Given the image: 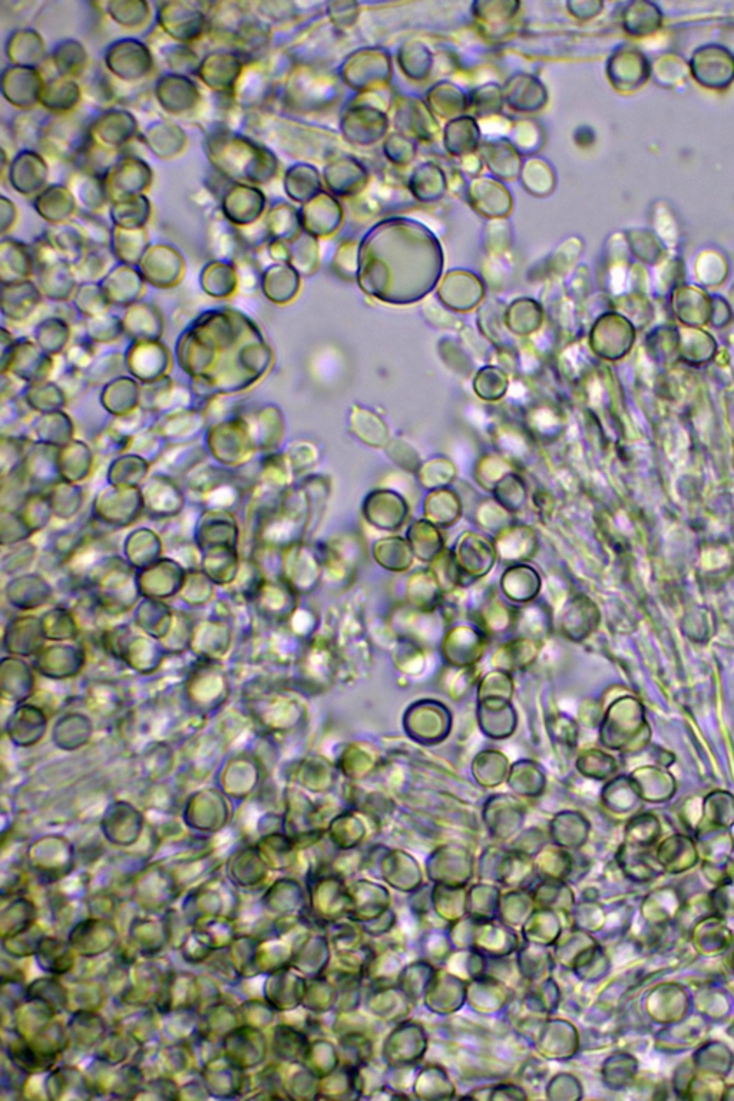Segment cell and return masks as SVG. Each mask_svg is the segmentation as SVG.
I'll return each mask as SVG.
<instances>
[{
  "instance_id": "cell-1",
  "label": "cell",
  "mask_w": 734,
  "mask_h": 1101,
  "mask_svg": "<svg viewBox=\"0 0 734 1101\" xmlns=\"http://www.w3.org/2000/svg\"><path fill=\"white\" fill-rule=\"evenodd\" d=\"M204 148L213 170L231 183L260 188L279 174L280 162L274 151L243 132H210L206 134Z\"/></svg>"
},
{
  "instance_id": "cell-2",
  "label": "cell",
  "mask_w": 734,
  "mask_h": 1101,
  "mask_svg": "<svg viewBox=\"0 0 734 1101\" xmlns=\"http://www.w3.org/2000/svg\"><path fill=\"white\" fill-rule=\"evenodd\" d=\"M89 142V125L84 124L75 114H48L38 151L45 158L75 165Z\"/></svg>"
},
{
  "instance_id": "cell-3",
  "label": "cell",
  "mask_w": 734,
  "mask_h": 1101,
  "mask_svg": "<svg viewBox=\"0 0 734 1101\" xmlns=\"http://www.w3.org/2000/svg\"><path fill=\"white\" fill-rule=\"evenodd\" d=\"M211 2H162L157 9L158 28L180 44L193 45L207 38Z\"/></svg>"
},
{
  "instance_id": "cell-4",
  "label": "cell",
  "mask_w": 734,
  "mask_h": 1101,
  "mask_svg": "<svg viewBox=\"0 0 734 1101\" xmlns=\"http://www.w3.org/2000/svg\"><path fill=\"white\" fill-rule=\"evenodd\" d=\"M109 74L124 84H147L155 69L154 54L148 44L135 38L118 39L104 55Z\"/></svg>"
},
{
  "instance_id": "cell-5",
  "label": "cell",
  "mask_w": 734,
  "mask_h": 1101,
  "mask_svg": "<svg viewBox=\"0 0 734 1101\" xmlns=\"http://www.w3.org/2000/svg\"><path fill=\"white\" fill-rule=\"evenodd\" d=\"M152 95L165 114L194 118L203 105V91L191 76L164 74L155 81Z\"/></svg>"
},
{
  "instance_id": "cell-6",
  "label": "cell",
  "mask_w": 734,
  "mask_h": 1101,
  "mask_svg": "<svg viewBox=\"0 0 734 1101\" xmlns=\"http://www.w3.org/2000/svg\"><path fill=\"white\" fill-rule=\"evenodd\" d=\"M152 181H154V173L151 165L134 155L119 157L114 167L105 175L111 204L125 198L147 194Z\"/></svg>"
},
{
  "instance_id": "cell-7",
  "label": "cell",
  "mask_w": 734,
  "mask_h": 1101,
  "mask_svg": "<svg viewBox=\"0 0 734 1101\" xmlns=\"http://www.w3.org/2000/svg\"><path fill=\"white\" fill-rule=\"evenodd\" d=\"M233 95L243 111H271L279 97V82L269 74L264 64L249 65L244 69Z\"/></svg>"
},
{
  "instance_id": "cell-8",
  "label": "cell",
  "mask_w": 734,
  "mask_h": 1101,
  "mask_svg": "<svg viewBox=\"0 0 734 1101\" xmlns=\"http://www.w3.org/2000/svg\"><path fill=\"white\" fill-rule=\"evenodd\" d=\"M89 137L107 150L121 152L141 137L140 125L127 109L111 108L89 124Z\"/></svg>"
},
{
  "instance_id": "cell-9",
  "label": "cell",
  "mask_w": 734,
  "mask_h": 1101,
  "mask_svg": "<svg viewBox=\"0 0 734 1101\" xmlns=\"http://www.w3.org/2000/svg\"><path fill=\"white\" fill-rule=\"evenodd\" d=\"M246 65L234 52L214 49L201 58L195 78L214 94H234Z\"/></svg>"
},
{
  "instance_id": "cell-10",
  "label": "cell",
  "mask_w": 734,
  "mask_h": 1101,
  "mask_svg": "<svg viewBox=\"0 0 734 1101\" xmlns=\"http://www.w3.org/2000/svg\"><path fill=\"white\" fill-rule=\"evenodd\" d=\"M267 198L259 187L233 183L220 198V211L238 228L253 226L266 216Z\"/></svg>"
},
{
  "instance_id": "cell-11",
  "label": "cell",
  "mask_w": 734,
  "mask_h": 1101,
  "mask_svg": "<svg viewBox=\"0 0 734 1101\" xmlns=\"http://www.w3.org/2000/svg\"><path fill=\"white\" fill-rule=\"evenodd\" d=\"M46 78L39 69L9 66L2 74V95L12 107L25 111L41 105Z\"/></svg>"
},
{
  "instance_id": "cell-12",
  "label": "cell",
  "mask_w": 734,
  "mask_h": 1101,
  "mask_svg": "<svg viewBox=\"0 0 734 1101\" xmlns=\"http://www.w3.org/2000/svg\"><path fill=\"white\" fill-rule=\"evenodd\" d=\"M145 281L157 289H171L180 283L185 273V260L170 244H151L140 263Z\"/></svg>"
},
{
  "instance_id": "cell-13",
  "label": "cell",
  "mask_w": 734,
  "mask_h": 1101,
  "mask_svg": "<svg viewBox=\"0 0 734 1101\" xmlns=\"http://www.w3.org/2000/svg\"><path fill=\"white\" fill-rule=\"evenodd\" d=\"M691 74L704 87L724 89L734 81V56L719 45L697 49L691 58Z\"/></svg>"
},
{
  "instance_id": "cell-14",
  "label": "cell",
  "mask_w": 734,
  "mask_h": 1101,
  "mask_svg": "<svg viewBox=\"0 0 734 1101\" xmlns=\"http://www.w3.org/2000/svg\"><path fill=\"white\" fill-rule=\"evenodd\" d=\"M6 177L16 193L35 198L48 187V162L39 151H18L13 155Z\"/></svg>"
},
{
  "instance_id": "cell-15",
  "label": "cell",
  "mask_w": 734,
  "mask_h": 1101,
  "mask_svg": "<svg viewBox=\"0 0 734 1101\" xmlns=\"http://www.w3.org/2000/svg\"><path fill=\"white\" fill-rule=\"evenodd\" d=\"M154 54L155 61H160L167 74L191 76L197 74L201 64L200 55L193 45L180 44L170 36L165 35L160 28L152 31L147 42Z\"/></svg>"
},
{
  "instance_id": "cell-16",
  "label": "cell",
  "mask_w": 734,
  "mask_h": 1101,
  "mask_svg": "<svg viewBox=\"0 0 734 1101\" xmlns=\"http://www.w3.org/2000/svg\"><path fill=\"white\" fill-rule=\"evenodd\" d=\"M141 140L160 160L180 157L188 144L187 134L180 125L168 119H158L141 132Z\"/></svg>"
},
{
  "instance_id": "cell-17",
  "label": "cell",
  "mask_w": 734,
  "mask_h": 1101,
  "mask_svg": "<svg viewBox=\"0 0 734 1101\" xmlns=\"http://www.w3.org/2000/svg\"><path fill=\"white\" fill-rule=\"evenodd\" d=\"M207 241L208 249H210L214 259L228 261V263H234L238 257L243 256L249 250L244 246L238 227L231 224L224 217L220 208L208 221Z\"/></svg>"
},
{
  "instance_id": "cell-18",
  "label": "cell",
  "mask_w": 734,
  "mask_h": 1101,
  "mask_svg": "<svg viewBox=\"0 0 734 1101\" xmlns=\"http://www.w3.org/2000/svg\"><path fill=\"white\" fill-rule=\"evenodd\" d=\"M33 208L52 226L71 223L79 213L74 195L62 184L48 185L41 194L33 198Z\"/></svg>"
},
{
  "instance_id": "cell-19",
  "label": "cell",
  "mask_w": 734,
  "mask_h": 1101,
  "mask_svg": "<svg viewBox=\"0 0 734 1101\" xmlns=\"http://www.w3.org/2000/svg\"><path fill=\"white\" fill-rule=\"evenodd\" d=\"M66 187L74 195L79 211L82 213L99 214L111 206L107 183L104 177L75 170L69 175Z\"/></svg>"
},
{
  "instance_id": "cell-20",
  "label": "cell",
  "mask_w": 734,
  "mask_h": 1101,
  "mask_svg": "<svg viewBox=\"0 0 734 1101\" xmlns=\"http://www.w3.org/2000/svg\"><path fill=\"white\" fill-rule=\"evenodd\" d=\"M101 286L107 294L109 303L118 304V306H130V304L140 300V297L144 294L145 279L140 269L119 263L101 281Z\"/></svg>"
},
{
  "instance_id": "cell-21",
  "label": "cell",
  "mask_w": 734,
  "mask_h": 1101,
  "mask_svg": "<svg viewBox=\"0 0 734 1101\" xmlns=\"http://www.w3.org/2000/svg\"><path fill=\"white\" fill-rule=\"evenodd\" d=\"M611 82L621 91H634L646 84L650 66L646 56L637 49H621L613 56L610 69Z\"/></svg>"
},
{
  "instance_id": "cell-22",
  "label": "cell",
  "mask_w": 734,
  "mask_h": 1101,
  "mask_svg": "<svg viewBox=\"0 0 734 1101\" xmlns=\"http://www.w3.org/2000/svg\"><path fill=\"white\" fill-rule=\"evenodd\" d=\"M6 56L13 66L39 69L48 59V51L41 33L35 29H19L11 33L6 42Z\"/></svg>"
},
{
  "instance_id": "cell-23",
  "label": "cell",
  "mask_w": 734,
  "mask_h": 1101,
  "mask_svg": "<svg viewBox=\"0 0 734 1101\" xmlns=\"http://www.w3.org/2000/svg\"><path fill=\"white\" fill-rule=\"evenodd\" d=\"M84 101L81 85L76 79L56 75L46 78L42 92L41 107L49 115L75 114V109Z\"/></svg>"
},
{
  "instance_id": "cell-24",
  "label": "cell",
  "mask_w": 734,
  "mask_h": 1101,
  "mask_svg": "<svg viewBox=\"0 0 734 1101\" xmlns=\"http://www.w3.org/2000/svg\"><path fill=\"white\" fill-rule=\"evenodd\" d=\"M33 270L35 263L29 246L15 238H3L0 244V276L3 286L28 281Z\"/></svg>"
},
{
  "instance_id": "cell-25",
  "label": "cell",
  "mask_w": 734,
  "mask_h": 1101,
  "mask_svg": "<svg viewBox=\"0 0 734 1101\" xmlns=\"http://www.w3.org/2000/svg\"><path fill=\"white\" fill-rule=\"evenodd\" d=\"M82 97L94 107L104 111L118 105L117 79L104 65H91L85 75L79 79Z\"/></svg>"
},
{
  "instance_id": "cell-26",
  "label": "cell",
  "mask_w": 734,
  "mask_h": 1101,
  "mask_svg": "<svg viewBox=\"0 0 734 1101\" xmlns=\"http://www.w3.org/2000/svg\"><path fill=\"white\" fill-rule=\"evenodd\" d=\"M39 287L31 280L3 286V314L15 322H25L42 302Z\"/></svg>"
},
{
  "instance_id": "cell-27",
  "label": "cell",
  "mask_w": 734,
  "mask_h": 1101,
  "mask_svg": "<svg viewBox=\"0 0 734 1101\" xmlns=\"http://www.w3.org/2000/svg\"><path fill=\"white\" fill-rule=\"evenodd\" d=\"M76 284H78V276L75 269L65 261L38 271V287L42 296L54 302L69 300V297L78 290Z\"/></svg>"
},
{
  "instance_id": "cell-28",
  "label": "cell",
  "mask_w": 734,
  "mask_h": 1101,
  "mask_svg": "<svg viewBox=\"0 0 734 1101\" xmlns=\"http://www.w3.org/2000/svg\"><path fill=\"white\" fill-rule=\"evenodd\" d=\"M150 247L151 240L147 228L128 230V228L114 227L111 249L119 263L140 266L141 260L144 259Z\"/></svg>"
},
{
  "instance_id": "cell-29",
  "label": "cell",
  "mask_w": 734,
  "mask_h": 1101,
  "mask_svg": "<svg viewBox=\"0 0 734 1101\" xmlns=\"http://www.w3.org/2000/svg\"><path fill=\"white\" fill-rule=\"evenodd\" d=\"M51 64L54 66L56 75L76 79V81H79L92 65L87 49L75 39H65L55 46L51 55Z\"/></svg>"
},
{
  "instance_id": "cell-30",
  "label": "cell",
  "mask_w": 734,
  "mask_h": 1101,
  "mask_svg": "<svg viewBox=\"0 0 734 1101\" xmlns=\"http://www.w3.org/2000/svg\"><path fill=\"white\" fill-rule=\"evenodd\" d=\"M264 223L269 230L271 240L286 241L290 244L303 234L300 211L283 201L273 204L267 210Z\"/></svg>"
},
{
  "instance_id": "cell-31",
  "label": "cell",
  "mask_w": 734,
  "mask_h": 1101,
  "mask_svg": "<svg viewBox=\"0 0 734 1101\" xmlns=\"http://www.w3.org/2000/svg\"><path fill=\"white\" fill-rule=\"evenodd\" d=\"M109 214H111L114 227L128 228V230L145 228L151 221V200L147 197V194L125 198V200L112 203Z\"/></svg>"
},
{
  "instance_id": "cell-32",
  "label": "cell",
  "mask_w": 734,
  "mask_h": 1101,
  "mask_svg": "<svg viewBox=\"0 0 734 1101\" xmlns=\"http://www.w3.org/2000/svg\"><path fill=\"white\" fill-rule=\"evenodd\" d=\"M46 234L54 244L61 260L71 264L72 267L78 266L88 247L81 230L76 227L74 221L52 226L49 230H46Z\"/></svg>"
},
{
  "instance_id": "cell-33",
  "label": "cell",
  "mask_w": 734,
  "mask_h": 1101,
  "mask_svg": "<svg viewBox=\"0 0 734 1101\" xmlns=\"http://www.w3.org/2000/svg\"><path fill=\"white\" fill-rule=\"evenodd\" d=\"M105 15L127 31H138L151 19V5L144 0H112L102 3Z\"/></svg>"
},
{
  "instance_id": "cell-34",
  "label": "cell",
  "mask_w": 734,
  "mask_h": 1101,
  "mask_svg": "<svg viewBox=\"0 0 734 1101\" xmlns=\"http://www.w3.org/2000/svg\"><path fill=\"white\" fill-rule=\"evenodd\" d=\"M201 286L213 297H228L238 290L236 266L228 261L214 260L201 271Z\"/></svg>"
},
{
  "instance_id": "cell-35",
  "label": "cell",
  "mask_w": 734,
  "mask_h": 1101,
  "mask_svg": "<svg viewBox=\"0 0 734 1101\" xmlns=\"http://www.w3.org/2000/svg\"><path fill=\"white\" fill-rule=\"evenodd\" d=\"M284 191L296 203H309L319 195V174L310 165H293L284 174Z\"/></svg>"
},
{
  "instance_id": "cell-36",
  "label": "cell",
  "mask_w": 734,
  "mask_h": 1101,
  "mask_svg": "<svg viewBox=\"0 0 734 1101\" xmlns=\"http://www.w3.org/2000/svg\"><path fill=\"white\" fill-rule=\"evenodd\" d=\"M46 117H39L38 114H33V111L21 112L16 115L11 122V130L13 138H15L16 144L19 147H23V150H39L41 145L42 134H44Z\"/></svg>"
},
{
  "instance_id": "cell-37",
  "label": "cell",
  "mask_w": 734,
  "mask_h": 1101,
  "mask_svg": "<svg viewBox=\"0 0 734 1101\" xmlns=\"http://www.w3.org/2000/svg\"><path fill=\"white\" fill-rule=\"evenodd\" d=\"M115 261L117 259H115L112 249H92V247H88L78 266L74 267L76 276H78V279L84 280L85 283L104 280L109 271L114 269Z\"/></svg>"
},
{
  "instance_id": "cell-38",
  "label": "cell",
  "mask_w": 734,
  "mask_h": 1101,
  "mask_svg": "<svg viewBox=\"0 0 734 1101\" xmlns=\"http://www.w3.org/2000/svg\"><path fill=\"white\" fill-rule=\"evenodd\" d=\"M661 25V13L648 2L631 3L624 15V28L634 36H646L656 32Z\"/></svg>"
},
{
  "instance_id": "cell-39",
  "label": "cell",
  "mask_w": 734,
  "mask_h": 1101,
  "mask_svg": "<svg viewBox=\"0 0 734 1101\" xmlns=\"http://www.w3.org/2000/svg\"><path fill=\"white\" fill-rule=\"evenodd\" d=\"M74 223L76 227L81 230L87 247H92V249H111L114 228L109 226L107 221L99 216V214L82 213V211H79L78 216L74 218Z\"/></svg>"
},
{
  "instance_id": "cell-40",
  "label": "cell",
  "mask_w": 734,
  "mask_h": 1101,
  "mask_svg": "<svg viewBox=\"0 0 734 1101\" xmlns=\"http://www.w3.org/2000/svg\"><path fill=\"white\" fill-rule=\"evenodd\" d=\"M119 154L121 152L107 150L91 140L79 160L75 162V170L105 178L115 162L119 160Z\"/></svg>"
},
{
  "instance_id": "cell-41",
  "label": "cell",
  "mask_w": 734,
  "mask_h": 1101,
  "mask_svg": "<svg viewBox=\"0 0 734 1101\" xmlns=\"http://www.w3.org/2000/svg\"><path fill=\"white\" fill-rule=\"evenodd\" d=\"M250 6L254 16L269 26L271 31L284 28L297 16L296 5L290 2H250Z\"/></svg>"
},
{
  "instance_id": "cell-42",
  "label": "cell",
  "mask_w": 734,
  "mask_h": 1101,
  "mask_svg": "<svg viewBox=\"0 0 734 1101\" xmlns=\"http://www.w3.org/2000/svg\"><path fill=\"white\" fill-rule=\"evenodd\" d=\"M75 304L79 312L84 313L85 316L91 319V317L108 313V307L111 303H109L107 294H105L101 284L84 283L82 286H78V290H76Z\"/></svg>"
},
{
  "instance_id": "cell-43",
  "label": "cell",
  "mask_w": 734,
  "mask_h": 1101,
  "mask_svg": "<svg viewBox=\"0 0 734 1101\" xmlns=\"http://www.w3.org/2000/svg\"><path fill=\"white\" fill-rule=\"evenodd\" d=\"M85 327L92 342H111V340H117L124 332L122 320L108 313L91 317Z\"/></svg>"
},
{
  "instance_id": "cell-44",
  "label": "cell",
  "mask_w": 734,
  "mask_h": 1101,
  "mask_svg": "<svg viewBox=\"0 0 734 1101\" xmlns=\"http://www.w3.org/2000/svg\"><path fill=\"white\" fill-rule=\"evenodd\" d=\"M290 266L294 270L300 271V273H309V267L312 269L314 260L317 257V243L313 236L303 233L302 236L290 243Z\"/></svg>"
},
{
  "instance_id": "cell-45",
  "label": "cell",
  "mask_w": 734,
  "mask_h": 1101,
  "mask_svg": "<svg viewBox=\"0 0 734 1101\" xmlns=\"http://www.w3.org/2000/svg\"><path fill=\"white\" fill-rule=\"evenodd\" d=\"M31 249L33 263H35V269L38 271L48 269V267L54 266V264L61 263V257H59L58 251L55 250L54 244L49 240L46 231L42 236L36 237L32 241Z\"/></svg>"
},
{
  "instance_id": "cell-46",
  "label": "cell",
  "mask_w": 734,
  "mask_h": 1101,
  "mask_svg": "<svg viewBox=\"0 0 734 1101\" xmlns=\"http://www.w3.org/2000/svg\"><path fill=\"white\" fill-rule=\"evenodd\" d=\"M630 236V244H633V249L636 250V254L641 259L647 260L648 256L653 257L654 260L661 254V246L659 238L654 236L650 231L636 230L628 233Z\"/></svg>"
},
{
  "instance_id": "cell-47",
  "label": "cell",
  "mask_w": 734,
  "mask_h": 1101,
  "mask_svg": "<svg viewBox=\"0 0 734 1101\" xmlns=\"http://www.w3.org/2000/svg\"><path fill=\"white\" fill-rule=\"evenodd\" d=\"M92 359H94V346H91V343L79 342L69 347L68 363L71 365V369L81 372L82 360H84L85 369H87Z\"/></svg>"
},
{
  "instance_id": "cell-48",
  "label": "cell",
  "mask_w": 734,
  "mask_h": 1101,
  "mask_svg": "<svg viewBox=\"0 0 734 1101\" xmlns=\"http://www.w3.org/2000/svg\"><path fill=\"white\" fill-rule=\"evenodd\" d=\"M653 223H656L657 233L660 237L663 236L664 228H667V243H674L679 238V228H677L676 221H674V216L670 213L669 208L663 207L661 210L657 208Z\"/></svg>"
},
{
  "instance_id": "cell-49",
  "label": "cell",
  "mask_w": 734,
  "mask_h": 1101,
  "mask_svg": "<svg viewBox=\"0 0 734 1101\" xmlns=\"http://www.w3.org/2000/svg\"><path fill=\"white\" fill-rule=\"evenodd\" d=\"M19 213L15 203L8 197H0V233L5 237L18 223Z\"/></svg>"
},
{
  "instance_id": "cell-50",
  "label": "cell",
  "mask_w": 734,
  "mask_h": 1101,
  "mask_svg": "<svg viewBox=\"0 0 734 1101\" xmlns=\"http://www.w3.org/2000/svg\"><path fill=\"white\" fill-rule=\"evenodd\" d=\"M266 253L273 264H290V244L286 241L271 240L266 246Z\"/></svg>"
}]
</instances>
